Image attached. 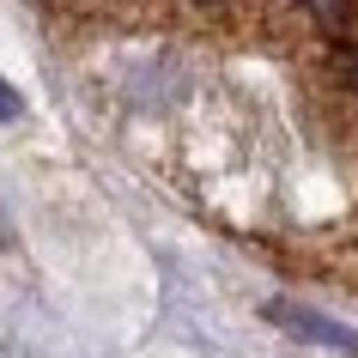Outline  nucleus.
<instances>
[{"mask_svg": "<svg viewBox=\"0 0 358 358\" xmlns=\"http://www.w3.org/2000/svg\"><path fill=\"white\" fill-rule=\"evenodd\" d=\"M267 322L292 328L298 340L334 346V352H358V328H346V322H328V316H316V310H303V303H285V298H273V303H267Z\"/></svg>", "mask_w": 358, "mask_h": 358, "instance_id": "obj_1", "label": "nucleus"}, {"mask_svg": "<svg viewBox=\"0 0 358 358\" xmlns=\"http://www.w3.org/2000/svg\"><path fill=\"white\" fill-rule=\"evenodd\" d=\"M13 115H19V92H13V85L0 79V122H13Z\"/></svg>", "mask_w": 358, "mask_h": 358, "instance_id": "obj_2", "label": "nucleus"}]
</instances>
